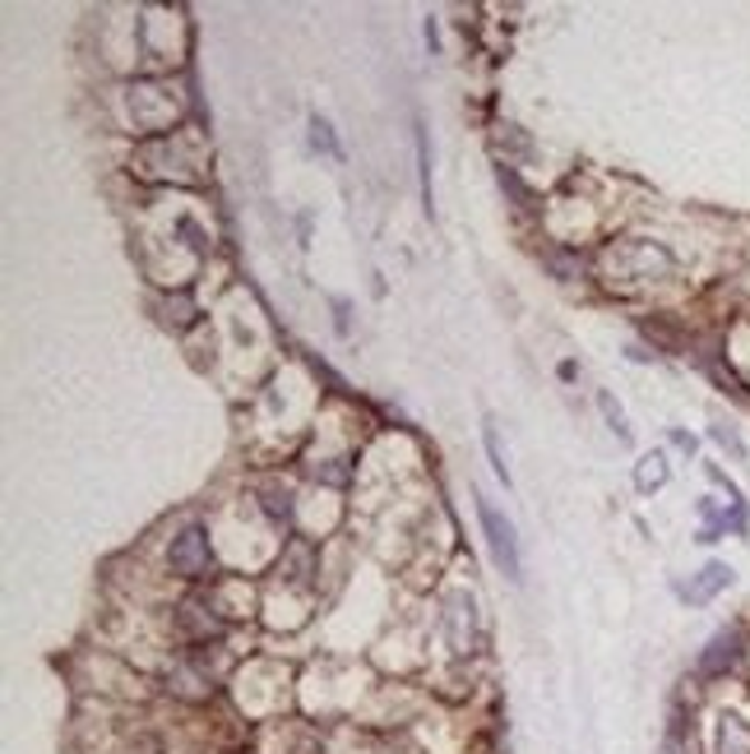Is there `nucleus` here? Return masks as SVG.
<instances>
[{
    "label": "nucleus",
    "mask_w": 750,
    "mask_h": 754,
    "mask_svg": "<svg viewBox=\"0 0 750 754\" xmlns=\"http://www.w3.org/2000/svg\"><path fill=\"white\" fill-rule=\"evenodd\" d=\"M722 588H732V569L728 565H709V569H700V579L677 583V597L681 602H713Z\"/></svg>",
    "instance_id": "f03ea898"
},
{
    "label": "nucleus",
    "mask_w": 750,
    "mask_h": 754,
    "mask_svg": "<svg viewBox=\"0 0 750 754\" xmlns=\"http://www.w3.org/2000/svg\"><path fill=\"white\" fill-rule=\"evenodd\" d=\"M418 163H422V199H427V214H431V153H427L422 125H418Z\"/></svg>",
    "instance_id": "39448f33"
},
{
    "label": "nucleus",
    "mask_w": 750,
    "mask_h": 754,
    "mask_svg": "<svg viewBox=\"0 0 750 754\" xmlns=\"http://www.w3.org/2000/svg\"><path fill=\"white\" fill-rule=\"evenodd\" d=\"M310 130H316V135H310V140H316V144H325L329 153H333V158H339V144H333V135H329V125L316 116V121H310Z\"/></svg>",
    "instance_id": "1a4fd4ad"
},
{
    "label": "nucleus",
    "mask_w": 750,
    "mask_h": 754,
    "mask_svg": "<svg viewBox=\"0 0 750 754\" xmlns=\"http://www.w3.org/2000/svg\"><path fill=\"white\" fill-rule=\"evenodd\" d=\"M737 648H741V634L737 630H722L705 653H700V675H722L732 662H737Z\"/></svg>",
    "instance_id": "7ed1b4c3"
},
{
    "label": "nucleus",
    "mask_w": 750,
    "mask_h": 754,
    "mask_svg": "<svg viewBox=\"0 0 750 754\" xmlns=\"http://www.w3.org/2000/svg\"><path fill=\"white\" fill-rule=\"evenodd\" d=\"M172 565L181 569V575H199V565H204V537L199 533H186L176 546H172Z\"/></svg>",
    "instance_id": "20e7f679"
},
{
    "label": "nucleus",
    "mask_w": 750,
    "mask_h": 754,
    "mask_svg": "<svg viewBox=\"0 0 750 754\" xmlns=\"http://www.w3.org/2000/svg\"><path fill=\"white\" fill-rule=\"evenodd\" d=\"M649 463H658V454H654ZM635 482H639V490H649V486H662V482H667V467H639V477H635Z\"/></svg>",
    "instance_id": "6e6552de"
},
{
    "label": "nucleus",
    "mask_w": 750,
    "mask_h": 754,
    "mask_svg": "<svg viewBox=\"0 0 750 754\" xmlns=\"http://www.w3.org/2000/svg\"><path fill=\"white\" fill-rule=\"evenodd\" d=\"M486 454H491V467H496V477L510 482V467H505V458H501V440H496V431H491V426H486Z\"/></svg>",
    "instance_id": "0eeeda50"
},
{
    "label": "nucleus",
    "mask_w": 750,
    "mask_h": 754,
    "mask_svg": "<svg viewBox=\"0 0 750 754\" xmlns=\"http://www.w3.org/2000/svg\"><path fill=\"white\" fill-rule=\"evenodd\" d=\"M477 518L486 528V541H491V556H496V565L505 569L510 579H524V560H520V537H514V524L510 518H501V509L477 496Z\"/></svg>",
    "instance_id": "f257e3e1"
},
{
    "label": "nucleus",
    "mask_w": 750,
    "mask_h": 754,
    "mask_svg": "<svg viewBox=\"0 0 750 754\" xmlns=\"http://www.w3.org/2000/svg\"><path fill=\"white\" fill-rule=\"evenodd\" d=\"M598 403H603V412H607V422H612V431H616L620 440H630V426H626V412H620V407L612 403V394H598Z\"/></svg>",
    "instance_id": "423d86ee"
}]
</instances>
